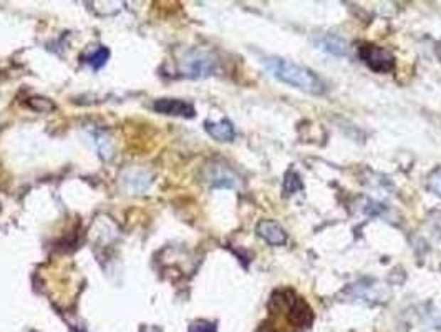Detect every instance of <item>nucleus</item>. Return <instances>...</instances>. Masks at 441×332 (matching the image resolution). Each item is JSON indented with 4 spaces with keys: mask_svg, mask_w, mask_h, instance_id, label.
I'll return each mask as SVG.
<instances>
[{
    "mask_svg": "<svg viewBox=\"0 0 441 332\" xmlns=\"http://www.w3.org/2000/svg\"><path fill=\"white\" fill-rule=\"evenodd\" d=\"M265 67L280 82L292 85V87L302 90L305 93L322 95L325 92L322 80L312 70L305 68L302 65L294 63L285 58H269Z\"/></svg>",
    "mask_w": 441,
    "mask_h": 332,
    "instance_id": "1",
    "label": "nucleus"
},
{
    "mask_svg": "<svg viewBox=\"0 0 441 332\" xmlns=\"http://www.w3.org/2000/svg\"><path fill=\"white\" fill-rule=\"evenodd\" d=\"M358 55L365 65L375 73H388L395 68V57L390 50L372 43H362L358 47Z\"/></svg>",
    "mask_w": 441,
    "mask_h": 332,
    "instance_id": "2",
    "label": "nucleus"
},
{
    "mask_svg": "<svg viewBox=\"0 0 441 332\" xmlns=\"http://www.w3.org/2000/svg\"><path fill=\"white\" fill-rule=\"evenodd\" d=\"M216 70V60L206 52H194L188 53L181 62V72L184 77L189 78H206Z\"/></svg>",
    "mask_w": 441,
    "mask_h": 332,
    "instance_id": "3",
    "label": "nucleus"
},
{
    "mask_svg": "<svg viewBox=\"0 0 441 332\" xmlns=\"http://www.w3.org/2000/svg\"><path fill=\"white\" fill-rule=\"evenodd\" d=\"M154 110L158 113L164 115H174V117H186L191 118L194 117V107L191 103L183 102V100L178 98H159L154 102Z\"/></svg>",
    "mask_w": 441,
    "mask_h": 332,
    "instance_id": "4",
    "label": "nucleus"
},
{
    "mask_svg": "<svg viewBox=\"0 0 441 332\" xmlns=\"http://www.w3.org/2000/svg\"><path fill=\"white\" fill-rule=\"evenodd\" d=\"M255 231H257V234L265 241V243L272 246H282L285 244V241H287V233H285L275 221L270 219L259 221Z\"/></svg>",
    "mask_w": 441,
    "mask_h": 332,
    "instance_id": "5",
    "label": "nucleus"
},
{
    "mask_svg": "<svg viewBox=\"0 0 441 332\" xmlns=\"http://www.w3.org/2000/svg\"><path fill=\"white\" fill-rule=\"evenodd\" d=\"M204 128H206V132L211 135L214 140H218V142H233L235 137L234 125L225 118L220 120V122H206L204 123Z\"/></svg>",
    "mask_w": 441,
    "mask_h": 332,
    "instance_id": "6",
    "label": "nucleus"
},
{
    "mask_svg": "<svg viewBox=\"0 0 441 332\" xmlns=\"http://www.w3.org/2000/svg\"><path fill=\"white\" fill-rule=\"evenodd\" d=\"M315 45H317L320 50H324V52L335 55V57H344V55H347V43L334 33L322 35V37L315 42Z\"/></svg>",
    "mask_w": 441,
    "mask_h": 332,
    "instance_id": "7",
    "label": "nucleus"
},
{
    "mask_svg": "<svg viewBox=\"0 0 441 332\" xmlns=\"http://www.w3.org/2000/svg\"><path fill=\"white\" fill-rule=\"evenodd\" d=\"M208 180L213 188H234V186L238 185V178H235L230 171L223 168V166L214 168Z\"/></svg>",
    "mask_w": 441,
    "mask_h": 332,
    "instance_id": "8",
    "label": "nucleus"
},
{
    "mask_svg": "<svg viewBox=\"0 0 441 332\" xmlns=\"http://www.w3.org/2000/svg\"><path fill=\"white\" fill-rule=\"evenodd\" d=\"M300 190H302V180H300V176L294 170H289L284 178V193L289 196L297 193Z\"/></svg>",
    "mask_w": 441,
    "mask_h": 332,
    "instance_id": "9",
    "label": "nucleus"
},
{
    "mask_svg": "<svg viewBox=\"0 0 441 332\" xmlns=\"http://www.w3.org/2000/svg\"><path fill=\"white\" fill-rule=\"evenodd\" d=\"M108 57H110V50L105 48V47H100L98 50H95V52L90 55L87 62L92 65L95 70H100L105 63L108 62Z\"/></svg>",
    "mask_w": 441,
    "mask_h": 332,
    "instance_id": "10",
    "label": "nucleus"
},
{
    "mask_svg": "<svg viewBox=\"0 0 441 332\" xmlns=\"http://www.w3.org/2000/svg\"><path fill=\"white\" fill-rule=\"evenodd\" d=\"M427 186H428V190L433 191L435 194L441 196V166H438V168H435L432 173L428 175Z\"/></svg>",
    "mask_w": 441,
    "mask_h": 332,
    "instance_id": "11",
    "label": "nucleus"
},
{
    "mask_svg": "<svg viewBox=\"0 0 441 332\" xmlns=\"http://www.w3.org/2000/svg\"><path fill=\"white\" fill-rule=\"evenodd\" d=\"M189 332H218V328L209 321H196L189 326Z\"/></svg>",
    "mask_w": 441,
    "mask_h": 332,
    "instance_id": "12",
    "label": "nucleus"
},
{
    "mask_svg": "<svg viewBox=\"0 0 441 332\" xmlns=\"http://www.w3.org/2000/svg\"><path fill=\"white\" fill-rule=\"evenodd\" d=\"M437 52H438V57L441 58V42L438 43V47H437Z\"/></svg>",
    "mask_w": 441,
    "mask_h": 332,
    "instance_id": "13",
    "label": "nucleus"
}]
</instances>
